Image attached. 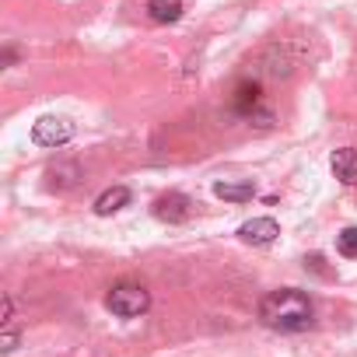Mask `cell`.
I'll return each mask as SVG.
<instances>
[{
	"mask_svg": "<svg viewBox=\"0 0 357 357\" xmlns=\"http://www.w3.org/2000/svg\"><path fill=\"white\" fill-rule=\"evenodd\" d=\"M312 301L305 291H294V287H280V291H270L263 301H259V319L263 326L277 329V333H301L312 326Z\"/></svg>",
	"mask_w": 357,
	"mask_h": 357,
	"instance_id": "obj_1",
	"label": "cell"
},
{
	"mask_svg": "<svg viewBox=\"0 0 357 357\" xmlns=\"http://www.w3.org/2000/svg\"><path fill=\"white\" fill-rule=\"evenodd\" d=\"M105 305H109V312L119 315V319H137V315H144V312L151 308V294H147V287L137 284V280H119V284L109 287Z\"/></svg>",
	"mask_w": 357,
	"mask_h": 357,
	"instance_id": "obj_2",
	"label": "cell"
},
{
	"mask_svg": "<svg viewBox=\"0 0 357 357\" xmlns=\"http://www.w3.org/2000/svg\"><path fill=\"white\" fill-rule=\"evenodd\" d=\"M231 109H235V116H242V119H259V126H270L273 123V116L263 109V91H259V84H252V81H245V84H238L235 88V98H231Z\"/></svg>",
	"mask_w": 357,
	"mask_h": 357,
	"instance_id": "obj_3",
	"label": "cell"
},
{
	"mask_svg": "<svg viewBox=\"0 0 357 357\" xmlns=\"http://www.w3.org/2000/svg\"><path fill=\"white\" fill-rule=\"evenodd\" d=\"M70 137H74V123L67 116H43L32 126V140L39 147H63Z\"/></svg>",
	"mask_w": 357,
	"mask_h": 357,
	"instance_id": "obj_4",
	"label": "cell"
},
{
	"mask_svg": "<svg viewBox=\"0 0 357 357\" xmlns=\"http://www.w3.org/2000/svg\"><path fill=\"white\" fill-rule=\"evenodd\" d=\"M190 214H193V204H190V197H183V193H168V197H161V200L154 204V218H158V221H168V225L186 221Z\"/></svg>",
	"mask_w": 357,
	"mask_h": 357,
	"instance_id": "obj_5",
	"label": "cell"
},
{
	"mask_svg": "<svg viewBox=\"0 0 357 357\" xmlns=\"http://www.w3.org/2000/svg\"><path fill=\"white\" fill-rule=\"evenodd\" d=\"M277 235H280V228H277L273 218H252L238 228V238L249 242V245H270Z\"/></svg>",
	"mask_w": 357,
	"mask_h": 357,
	"instance_id": "obj_6",
	"label": "cell"
},
{
	"mask_svg": "<svg viewBox=\"0 0 357 357\" xmlns=\"http://www.w3.org/2000/svg\"><path fill=\"white\" fill-rule=\"evenodd\" d=\"M46 178H50V190H70L81 178V165L77 161H56V165H50Z\"/></svg>",
	"mask_w": 357,
	"mask_h": 357,
	"instance_id": "obj_7",
	"label": "cell"
},
{
	"mask_svg": "<svg viewBox=\"0 0 357 357\" xmlns=\"http://www.w3.org/2000/svg\"><path fill=\"white\" fill-rule=\"evenodd\" d=\"M329 165H333V175L340 183H357V151L354 147H340Z\"/></svg>",
	"mask_w": 357,
	"mask_h": 357,
	"instance_id": "obj_8",
	"label": "cell"
},
{
	"mask_svg": "<svg viewBox=\"0 0 357 357\" xmlns=\"http://www.w3.org/2000/svg\"><path fill=\"white\" fill-rule=\"evenodd\" d=\"M126 204H130V190H126V186H112V190H105V193L95 200V214L109 218V214L123 211Z\"/></svg>",
	"mask_w": 357,
	"mask_h": 357,
	"instance_id": "obj_9",
	"label": "cell"
},
{
	"mask_svg": "<svg viewBox=\"0 0 357 357\" xmlns=\"http://www.w3.org/2000/svg\"><path fill=\"white\" fill-rule=\"evenodd\" d=\"M147 15L161 25L183 18V0H147Z\"/></svg>",
	"mask_w": 357,
	"mask_h": 357,
	"instance_id": "obj_10",
	"label": "cell"
},
{
	"mask_svg": "<svg viewBox=\"0 0 357 357\" xmlns=\"http://www.w3.org/2000/svg\"><path fill=\"white\" fill-rule=\"evenodd\" d=\"M214 197L231 200V204H245V200L256 197V190H252V183H218L214 186Z\"/></svg>",
	"mask_w": 357,
	"mask_h": 357,
	"instance_id": "obj_11",
	"label": "cell"
},
{
	"mask_svg": "<svg viewBox=\"0 0 357 357\" xmlns=\"http://www.w3.org/2000/svg\"><path fill=\"white\" fill-rule=\"evenodd\" d=\"M336 252L343 259H357V228H343L336 235Z\"/></svg>",
	"mask_w": 357,
	"mask_h": 357,
	"instance_id": "obj_12",
	"label": "cell"
},
{
	"mask_svg": "<svg viewBox=\"0 0 357 357\" xmlns=\"http://www.w3.org/2000/svg\"><path fill=\"white\" fill-rule=\"evenodd\" d=\"M15 347H18V333H15V329H4V333H0V350L11 354Z\"/></svg>",
	"mask_w": 357,
	"mask_h": 357,
	"instance_id": "obj_13",
	"label": "cell"
}]
</instances>
